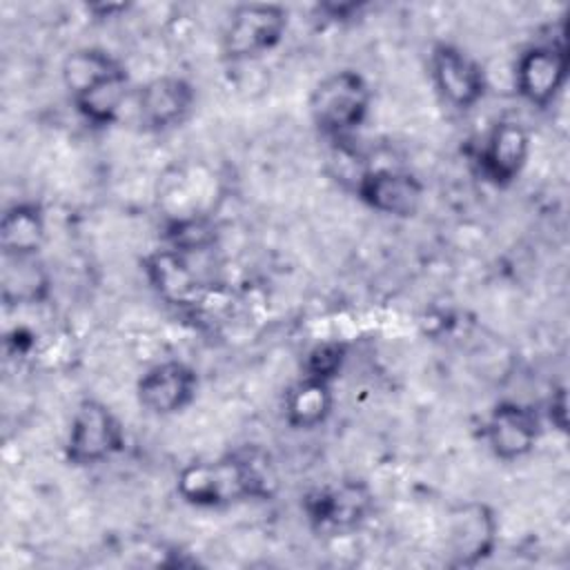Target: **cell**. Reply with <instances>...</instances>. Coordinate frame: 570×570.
Returning a JSON list of instances; mask_svg holds the SVG:
<instances>
[{"instance_id":"2","label":"cell","mask_w":570,"mask_h":570,"mask_svg":"<svg viewBox=\"0 0 570 570\" xmlns=\"http://www.w3.org/2000/svg\"><path fill=\"white\" fill-rule=\"evenodd\" d=\"M370 89L361 73L352 69L325 76L309 96V114L327 136L343 138L367 116Z\"/></svg>"},{"instance_id":"17","label":"cell","mask_w":570,"mask_h":570,"mask_svg":"<svg viewBox=\"0 0 570 570\" xmlns=\"http://www.w3.org/2000/svg\"><path fill=\"white\" fill-rule=\"evenodd\" d=\"M332 410V392L327 381L303 379L285 401L287 423L292 428H316Z\"/></svg>"},{"instance_id":"18","label":"cell","mask_w":570,"mask_h":570,"mask_svg":"<svg viewBox=\"0 0 570 570\" xmlns=\"http://www.w3.org/2000/svg\"><path fill=\"white\" fill-rule=\"evenodd\" d=\"M127 96V73L120 69L107 78H102L100 82H96L94 87L85 89L82 94L73 96L78 111L94 125H109Z\"/></svg>"},{"instance_id":"13","label":"cell","mask_w":570,"mask_h":570,"mask_svg":"<svg viewBox=\"0 0 570 570\" xmlns=\"http://www.w3.org/2000/svg\"><path fill=\"white\" fill-rule=\"evenodd\" d=\"M530 151V136L528 131L512 120L497 122L492 134L485 140V147L481 149V171L485 178H490L497 185H505L514 180Z\"/></svg>"},{"instance_id":"11","label":"cell","mask_w":570,"mask_h":570,"mask_svg":"<svg viewBox=\"0 0 570 570\" xmlns=\"http://www.w3.org/2000/svg\"><path fill=\"white\" fill-rule=\"evenodd\" d=\"M485 436L499 459L514 461L534 448L539 439V419L525 405L501 403L488 419Z\"/></svg>"},{"instance_id":"5","label":"cell","mask_w":570,"mask_h":570,"mask_svg":"<svg viewBox=\"0 0 570 570\" xmlns=\"http://www.w3.org/2000/svg\"><path fill=\"white\" fill-rule=\"evenodd\" d=\"M430 69L439 94L456 109H470L485 94L483 69L454 45H436L430 56Z\"/></svg>"},{"instance_id":"1","label":"cell","mask_w":570,"mask_h":570,"mask_svg":"<svg viewBox=\"0 0 570 570\" xmlns=\"http://www.w3.org/2000/svg\"><path fill=\"white\" fill-rule=\"evenodd\" d=\"M274 476L254 456H225L189 463L178 474V494L194 505H227L249 497H267Z\"/></svg>"},{"instance_id":"10","label":"cell","mask_w":570,"mask_h":570,"mask_svg":"<svg viewBox=\"0 0 570 570\" xmlns=\"http://www.w3.org/2000/svg\"><path fill=\"white\" fill-rule=\"evenodd\" d=\"M356 191L365 205L387 216H412L423 198V185L405 174L392 169L367 171L358 178Z\"/></svg>"},{"instance_id":"6","label":"cell","mask_w":570,"mask_h":570,"mask_svg":"<svg viewBox=\"0 0 570 570\" xmlns=\"http://www.w3.org/2000/svg\"><path fill=\"white\" fill-rule=\"evenodd\" d=\"M370 503L372 501L365 485L343 481L338 485L309 492L305 499V512L321 532L336 534L356 528L365 519Z\"/></svg>"},{"instance_id":"21","label":"cell","mask_w":570,"mask_h":570,"mask_svg":"<svg viewBox=\"0 0 570 570\" xmlns=\"http://www.w3.org/2000/svg\"><path fill=\"white\" fill-rule=\"evenodd\" d=\"M169 240H171V249L187 254V252L205 249L214 240V232L205 220L187 218L169 227Z\"/></svg>"},{"instance_id":"19","label":"cell","mask_w":570,"mask_h":570,"mask_svg":"<svg viewBox=\"0 0 570 570\" xmlns=\"http://www.w3.org/2000/svg\"><path fill=\"white\" fill-rule=\"evenodd\" d=\"M122 67L102 49H78L67 56L62 65V78L71 96L82 94L85 89L94 87L102 78L120 71Z\"/></svg>"},{"instance_id":"22","label":"cell","mask_w":570,"mask_h":570,"mask_svg":"<svg viewBox=\"0 0 570 570\" xmlns=\"http://www.w3.org/2000/svg\"><path fill=\"white\" fill-rule=\"evenodd\" d=\"M550 421L559 428L566 430V392L559 390L552 401H550Z\"/></svg>"},{"instance_id":"9","label":"cell","mask_w":570,"mask_h":570,"mask_svg":"<svg viewBox=\"0 0 570 570\" xmlns=\"http://www.w3.org/2000/svg\"><path fill=\"white\" fill-rule=\"evenodd\" d=\"M196 392V374L180 361L160 363L138 381V401L151 414H174L183 410Z\"/></svg>"},{"instance_id":"20","label":"cell","mask_w":570,"mask_h":570,"mask_svg":"<svg viewBox=\"0 0 570 570\" xmlns=\"http://www.w3.org/2000/svg\"><path fill=\"white\" fill-rule=\"evenodd\" d=\"M345 361V345L343 343H321L316 345L305 358V376L316 381L334 379Z\"/></svg>"},{"instance_id":"16","label":"cell","mask_w":570,"mask_h":570,"mask_svg":"<svg viewBox=\"0 0 570 570\" xmlns=\"http://www.w3.org/2000/svg\"><path fill=\"white\" fill-rule=\"evenodd\" d=\"M2 301L7 305H33L49 292V278L36 256H2Z\"/></svg>"},{"instance_id":"3","label":"cell","mask_w":570,"mask_h":570,"mask_svg":"<svg viewBox=\"0 0 570 570\" xmlns=\"http://www.w3.org/2000/svg\"><path fill=\"white\" fill-rule=\"evenodd\" d=\"M287 11L278 4H240L223 31V51L232 60H249L272 51L285 36Z\"/></svg>"},{"instance_id":"15","label":"cell","mask_w":570,"mask_h":570,"mask_svg":"<svg viewBox=\"0 0 570 570\" xmlns=\"http://www.w3.org/2000/svg\"><path fill=\"white\" fill-rule=\"evenodd\" d=\"M45 240V216L33 203H16L0 218L2 256H36Z\"/></svg>"},{"instance_id":"14","label":"cell","mask_w":570,"mask_h":570,"mask_svg":"<svg viewBox=\"0 0 570 570\" xmlns=\"http://www.w3.org/2000/svg\"><path fill=\"white\" fill-rule=\"evenodd\" d=\"M145 272L154 289L174 305H189L198 298V278L178 249H160L145 261Z\"/></svg>"},{"instance_id":"4","label":"cell","mask_w":570,"mask_h":570,"mask_svg":"<svg viewBox=\"0 0 570 570\" xmlns=\"http://www.w3.org/2000/svg\"><path fill=\"white\" fill-rule=\"evenodd\" d=\"M122 448V428L118 419L100 401L87 399L78 405L69 436H67V459L73 465H96L107 461Z\"/></svg>"},{"instance_id":"8","label":"cell","mask_w":570,"mask_h":570,"mask_svg":"<svg viewBox=\"0 0 570 570\" xmlns=\"http://www.w3.org/2000/svg\"><path fill=\"white\" fill-rule=\"evenodd\" d=\"M497 521L483 503H465L452 510L448 543L454 566L479 563L494 546Z\"/></svg>"},{"instance_id":"12","label":"cell","mask_w":570,"mask_h":570,"mask_svg":"<svg viewBox=\"0 0 570 570\" xmlns=\"http://www.w3.org/2000/svg\"><path fill=\"white\" fill-rule=\"evenodd\" d=\"M194 105V89L187 80L163 76L147 82L138 94L140 122L149 129L163 131L180 125Z\"/></svg>"},{"instance_id":"7","label":"cell","mask_w":570,"mask_h":570,"mask_svg":"<svg viewBox=\"0 0 570 570\" xmlns=\"http://www.w3.org/2000/svg\"><path fill=\"white\" fill-rule=\"evenodd\" d=\"M568 56L563 45H537L521 53L517 62V89L537 105L548 107L566 82Z\"/></svg>"}]
</instances>
